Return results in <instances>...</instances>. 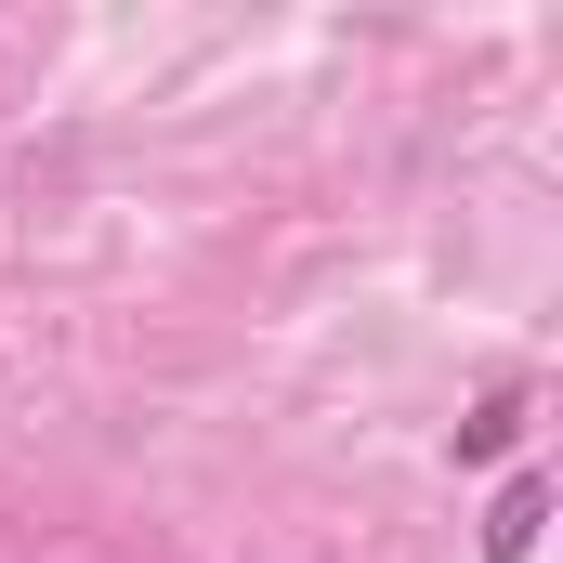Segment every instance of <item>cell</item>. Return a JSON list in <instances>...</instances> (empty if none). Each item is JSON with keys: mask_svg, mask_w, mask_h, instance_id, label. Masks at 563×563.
<instances>
[{"mask_svg": "<svg viewBox=\"0 0 563 563\" xmlns=\"http://www.w3.org/2000/svg\"><path fill=\"white\" fill-rule=\"evenodd\" d=\"M538 525H551V472H511L498 511H485V563H525V551H538Z\"/></svg>", "mask_w": 563, "mask_h": 563, "instance_id": "1", "label": "cell"}, {"mask_svg": "<svg viewBox=\"0 0 563 563\" xmlns=\"http://www.w3.org/2000/svg\"><path fill=\"white\" fill-rule=\"evenodd\" d=\"M511 445H525V394H485L459 420V459H511Z\"/></svg>", "mask_w": 563, "mask_h": 563, "instance_id": "2", "label": "cell"}]
</instances>
